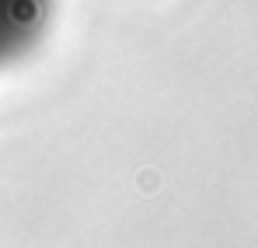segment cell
Returning <instances> with one entry per match:
<instances>
[{
	"instance_id": "6da1fadb",
	"label": "cell",
	"mask_w": 258,
	"mask_h": 248,
	"mask_svg": "<svg viewBox=\"0 0 258 248\" xmlns=\"http://www.w3.org/2000/svg\"><path fill=\"white\" fill-rule=\"evenodd\" d=\"M49 0H0V63L25 53L42 32Z\"/></svg>"
}]
</instances>
